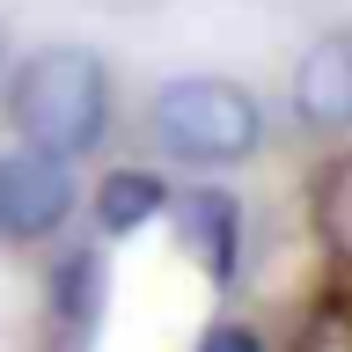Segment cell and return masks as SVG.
Listing matches in <instances>:
<instances>
[{
    "label": "cell",
    "mask_w": 352,
    "mask_h": 352,
    "mask_svg": "<svg viewBox=\"0 0 352 352\" xmlns=\"http://www.w3.org/2000/svg\"><path fill=\"white\" fill-rule=\"evenodd\" d=\"M294 118L316 132L352 125V30H323L294 66Z\"/></svg>",
    "instance_id": "277c9868"
},
{
    "label": "cell",
    "mask_w": 352,
    "mask_h": 352,
    "mask_svg": "<svg viewBox=\"0 0 352 352\" xmlns=\"http://www.w3.org/2000/svg\"><path fill=\"white\" fill-rule=\"evenodd\" d=\"M162 206H169V184H162L154 169H118V176H103V191H96V220H103V235H132V228H147Z\"/></svg>",
    "instance_id": "8992f818"
},
{
    "label": "cell",
    "mask_w": 352,
    "mask_h": 352,
    "mask_svg": "<svg viewBox=\"0 0 352 352\" xmlns=\"http://www.w3.org/2000/svg\"><path fill=\"white\" fill-rule=\"evenodd\" d=\"M198 352H264V345H257V330L220 323V330H206V345H198Z\"/></svg>",
    "instance_id": "52a82bcc"
},
{
    "label": "cell",
    "mask_w": 352,
    "mask_h": 352,
    "mask_svg": "<svg viewBox=\"0 0 352 352\" xmlns=\"http://www.w3.org/2000/svg\"><path fill=\"white\" fill-rule=\"evenodd\" d=\"M74 213V162L44 147L0 154V235L8 242H37Z\"/></svg>",
    "instance_id": "3957f363"
},
{
    "label": "cell",
    "mask_w": 352,
    "mask_h": 352,
    "mask_svg": "<svg viewBox=\"0 0 352 352\" xmlns=\"http://www.w3.org/2000/svg\"><path fill=\"white\" fill-rule=\"evenodd\" d=\"M176 235L191 250L213 279H235V257H242V206L213 184H198V191L176 198Z\"/></svg>",
    "instance_id": "5b68a950"
},
{
    "label": "cell",
    "mask_w": 352,
    "mask_h": 352,
    "mask_svg": "<svg viewBox=\"0 0 352 352\" xmlns=\"http://www.w3.org/2000/svg\"><path fill=\"white\" fill-rule=\"evenodd\" d=\"M154 140L176 154V162H198V169H228V162H250L264 140V110L257 96L228 74H176L162 96H154Z\"/></svg>",
    "instance_id": "7a4b0ae2"
},
{
    "label": "cell",
    "mask_w": 352,
    "mask_h": 352,
    "mask_svg": "<svg viewBox=\"0 0 352 352\" xmlns=\"http://www.w3.org/2000/svg\"><path fill=\"white\" fill-rule=\"evenodd\" d=\"M8 118H15L22 147L44 154H88L103 147L110 132V74L96 52L81 44H44L15 66V88H8Z\"/></svg>",
    "instance_id": "6da1fadb"
}]
</instances>
